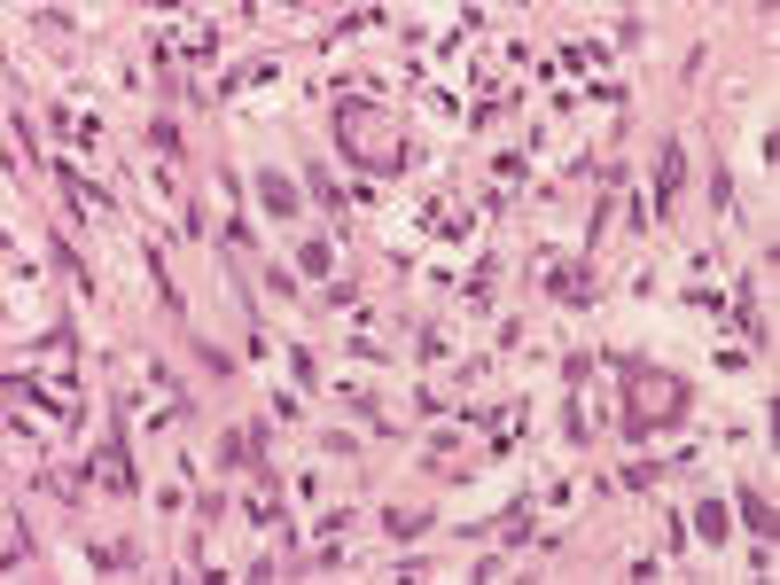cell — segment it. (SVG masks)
Masks as SVG:
<instances>
[{
	"mask_svg": "<svg viewBox=\"0 0 780 585\" xmlns=\"http://www.w3.org/2000/svg\"><path fill=\"white\" fill-rule=\"evenodd\" d=\"M687 406H694L687 375H671V367H624V430H632V437L679 430Z\"/></svg>",
	"mask_w": 780,
	"mask_h": 585,
	"instance_id": "cell-1",
	"label": "cell"
},
{
	"mask_svg": "<svg viewBox=\"0 0 780 585\" xmlns=\"http://www.w3.org/2000/svg\"><path fill=\"white\" fill-rule=\"evenodd\" d=\"M328 125H336V149H343L351 164H367V172H390V164H399V133H390V110H374V102H336Z\"/></svg>",
	"mask_w": 780,
	"mask_h": 585,
	"instance_id": "cell-2",
	"label": "cell"
},
{
	"mask_svg": "<svg viewBox=\"0 0 780 585\" xmlns=\"http://www.w3.org/2000/svg\"><path fill=\"white\" fill-rule=\"evenodd\" d=\"M679 188H687V149L663 141L656 149V211H679Z\"/></svg>",
	"mask_w": 780,
	"mask_h": 585,
	"instance_id": "cell-3",
	"label": "cell"
},
{
	"mask_svg": "<svg viewBox=\"0 0 780 585\" xmlns=\"http://www.w3.org/2000/svg\"><path fill=\"white\" fill-rule=\"evenodd\" d=\"M94 476L110 484V492H133V461H126V430L102 445V461H94Z\"/></svg>",
	"mask_w": 780,
	"mask_h": 585,
	"instance_id": "cell-4",
	"label": "cell"
},
{
	"mask_svg": "<svg viewBox=\"0 0 780 585\" xmlns=\"http://www.w3.org/2000/svg\"><path fill=\"white\" fill-rule=\"evenodd\" d=\"M733 507H741V523H749V531H757V538H764V546H772V538H780V515H772V500H764V492H741V500H733Z\"/></svg>",
	"mask_w": 780,
	"mask_h": 585,
	"instance_id": "cell-5",
	"label": "cell"
},
{
	"mask_svg": "<svg viewBox=\"0 0 780 585\" xmlns=\"http://www.w3.org/2000/svg\"><path fill=\"white\" fill-rule=\"evenodd\" d=\"M258 195H266V211H281V219H289V211H297V188H289V180H273V172H266V180H258Z\"/></svg>",
	"mask_w": 780,
	"mask_h": 585,
	"instance_id": "cell-6",
	"label": "cell"
},
{
	"mask_svg": "<svg viewBox=\"0 0 780 585\" xmlns=\"http://www.w3.org/2000/svg\"><path fill=\"white\" fill-rule=\"evenodd\" d=\"M694 531H702V546H718V538H726V507L702 500V507H694Z\"/></svg>",
	"mask_w": 780,
	"mask_h": 585,
	"instance_id": "cell-7",
	"label": "cell"
},
{
	"mask_svg": "<svg viewBox=\"0 0 780 585\" xmlns=\"http://www.w3.org/2000/svg\"><path fill=\"white\" fill-rule=\"evenodd\" d=\"M422 531H430L422 507H399V515H390V538H422Z\"/></svg>",
	"mask_w": 780,
	"mask_h": 585,
	"instance_id": "cell-8",
	"label": "cell"
}]
</instances>
